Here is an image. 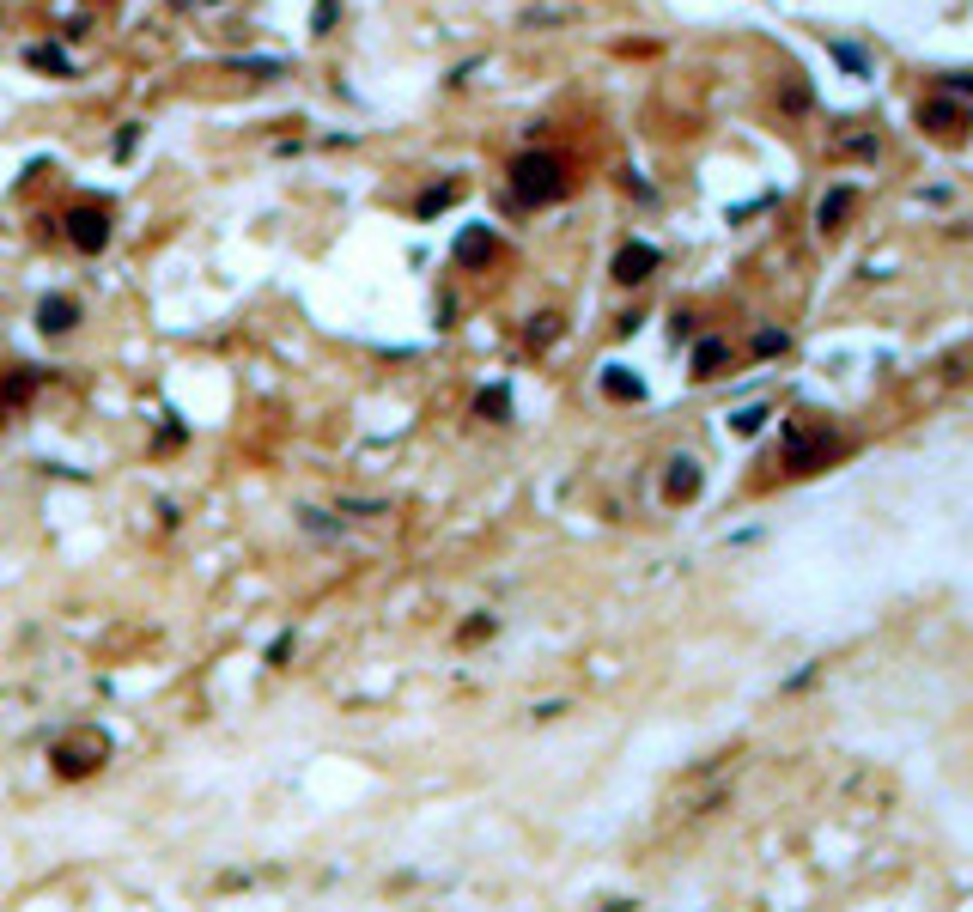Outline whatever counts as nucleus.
Segmentation results:
<instances>
[{"mask_svg":"<svg viewBox=\"0 0 973 912\" xmlns=\"http://www.w3.org/2000/svg\"><path fill=\"white\" fill-rule=\"evenodd\" d=\"M511 195L523 207H554L566 195V165L554 159V152H542V146L517 152V159H511Z\"/></svg>","mask_w":973,"mask_h":912,"instance_id":"nucleus-1","label":"nucleus"},{"mask_svg":"<svg viewBox=\"0 0 973 912\" xmlns=\"http://www.w3.org/2000/svg\"><path fill=\"white\" fill-rule=\"evenodd\" d=\"M110 232H116V225H110V213L98 201H86V207L67 213V244L80 250V256H104L110 250Z\"/></svg>","mask_w":973,"mask_h":912,"instance_id":"nucleus-2","label":"nucleus"},{"mask_svg":"<svg viewBox=\"0 0 973 912\" xmlns=\"http://www.w3.org/2000/svg\"><path fill=\"white\" fill-rule=\"evenodd\" d=\"M104 754H110V736L104 730H86V736H73V742L55 748V773L61 779H86V773L104 767Z\"/></svg>","mask_w":973,"mask_h":912,"instance_id":"nucleus-3","label":"nucleus"},{"mask_svg":"<svg viewBox=\"0 0 973 912\" xmlns=\"http://www.w3.org/2000/svg\"><path fill=\"white\" fill-rule=\"evenodd\" d=\"M919 128L925 134H937V140H961L967 128H973V110L949 92V98H931V104H919Z\"/></svg>","mask_w":973,"mask_h":912,"instance_id":"nucleus-4","label":"nucleus"},{"mask_svg":"<svg viewBox=\"0 0 973 912\" xmlns=\"http://www.w3.org/2000/svg\"><path fill=\"white\" fill-rule=\"evenodd\" d=\"M657 262H663V256H657V244H621V250H615V262H609V274H615L621 286H639V280H651V274H657Z\"/></svg>","mask_w":973,"mask_h":912,"instance_id":"nucleus-5","label":"nucleus"},{"mask_svg":"<svg viewBox=\"0 0 973 912\" xmlns=\"http://www.w3.org/2000/svg\"><path fill=\"white\" fill-rule=\"evenodd\" d=\"M73 323H80V298H67V292H43L37 298V329L43 335H67Z\"/></svg>","mask_w":973,"mask_h":912,"instance_id":"nucleus-6","label":"nucleus"},{"mask_svg":"<svg viewBox=\"0 0 973 912\" xmlns=\"http://www.w3.org/2000/svg\"><path fill=\"white\" fill-rule=\"evenodd\" d=\"M700 463L694 456H676V463H669V475H663V499H676V505H688V499H700Z\"/></svg>","mask_w":973,"mask_h":912,"instance_id":"nucleus-7","label":"nucleus"},{"mask_svg":"<svg viewBox=\"0 0 973 912\" xmlns=\"http://www.w3.org/2000/svg\"><path fill=\"white\" fill-rule=\"evenodd\" d=\"M499 256V238L487 232V225H469V232H457V262L463 268H487Z\"/></svg>","mask_w":973,"mask_h":912,"instance_id":"nucleus-8","label":"nucleus"},{"mask_svg":"<svg viewBox=\"0 0 973 912\" xmlns=\"http://www.w3.org/2000/svg\"><path fill=\"white\" fill-rule=\"evenodd\" d=\"M852 207H858V189H828V195H821V207H815V225H821V232H840Z\"/></svg>","mask_w":973,"mask_h":912,"instance_id":"nucleus-9","label":"nucleus"},{"mask_svg":"<svg viewBox=\"0 0 973 912\" xmlns=\"http://www.w3.org/2000/svg\"><path fill=\"white\" fill-rule=\"evenodd\" d=\"M603 390H609L615 402H645V384H639L627 365H603Z\"/></svg>","mask_w":973,"mask_h":912,"instance_id":"nucleus-10","label":"nucleus"},{"mask_svg":"<svg viewBox=\"0 0 973 912\" xmlns=\"http://www.w3.org/2000/svg\"><path fill=\"white\" fill-rule=\"evenodd\" d=\"M25 67H43V73H55V80H67V73H73L67 49H55V43H31L25 49Z\"/></svg>","mask_w":973,"mask_h":912,"instance_id":"nucleus-11","label":"nucleus"},{"mask_svg":"<svg viewBox=\"0 0 973 912\" xmlns=\"http://www.w3.org/2000/svg\"><path fill=\"white\" fill-rule=\"evenodd\" d=\"M475 414L493 420V426H505V420H511V390H505V384H487V390L475 396Z\"/></svg>","mask_w":973,"mask_h":912,"instance_id":"nucleus-12","label":"nucleus"},{"mask_svg":"<svg viewBox=\"0 0 973 912\" xmlns=\"http://www.w3.org/2000/svg\"><path fill=\"white\" fill-rule=\"evenodd\" d=\"M724 359H730V347H724L718 335H712V341H700V347H694V377H718V371H724Z\"/></svg>","mask_w":973,"mask_h":912,"instance_id":"nucleus-13","label":"nucleus"},{"mask_svg":"<svg viewBox=\"0 0 973 912\" xmlns=\"http://www.w3.org/2000/svg\"><path fill=\"white\" fill-rule=\"evenodd\" d=\"M451 201H457V183H432V189L420 195V207H414V213H420V219H432V213H444Z\"/></svg>","mask_w":973,"mask_h":912,"instance_id":"nucleus-14","label":"nucleus"},{"mask_svg":"<svg viewBox=\"0 0 973 912\" xmlns=\"http://www.w3.org/2000/svg\"><path fill=\"white\" fill-rule=\"evenodd\" d=\"M298 523H305V536H323V542H335V536H341V523H335V517H323L317 505H305V511H298Z\"/></svg>","mask_w":973,"mask_h":912,"instance_id":"nucleus-15","label":"nucleus"},{"mask_svg":"<svg viewBox=\"0 0 973 912\" xmlns=\"http://www.w3.org/2000/svg\"><path fill=\"white\" fill-rule=\"evenodd\" d=\"M761 426H767V408H742V414H730V432H736V438H755Z\"/></svg>","mask_w":973,"mask_h":912,"instance_id":"nucleus-16","label":"nucleus"},{"mask_svg":"<svg viewBox=\"0 0 973 912\" xmlns=\"http://www.w3.org/2000/svg\"><path fill=\"white\" fill-rule=\"evenodd\" d=\"M134 146H140V122H122L110 140V159H134Z\"/></svg>","mask_w":973,"mask_h":912,"instance_id":"nucleus-17","label":"nucleus"},{"mask_svg":"<svg viewBox=\"0 0 973 912\" xmlns=\"http://www.w3.org/2000/svg\"><path fill=\"white\" fill-rule=\"evenodd\" d=\"M25 390H37V371H13V377H7V390H0V408H13Z\"/></svg>","mask_w":973,"mask_h":912,"instance_id":"nucleus-18","label":"nucleus"},{"mask_svg":"<svg viewBox=\"0 0 973 912\" xmlns=\"http://www.w3.org/2000/svg\"><path fill=\"white\" fill-rule=\"evenodd\" d=\"M554 335H560V317H554V311H542V317L530 323V347H548Z\"/></svg>","mask_w":973,"mask_h":912,"instance_id":"nucleus-19","label":"nucleus"},{"mask_svg":"<svg viewBox=\"0 0 973 912\" xmlns=\"http://www.w3.org/2000/svg\"><path fill=\"white\" fill-rule=\"evenodd\" d=\"M335 19H341V0H317V13H311V31L323 37V31H335Z\"/></svg>","mask_w":973,"mask_h":912,"instance_id":"nucleus-20","label":"nucleus"},{"mask_svg":"<svg viewBox=\"0 0 973 912\" xmlns=\"http://www.w3.org/2000/svg\"><path fill=\"white\" fill-rule=\"evenodd\" d=\"M785 347H791V341H785L779 329H761V335H755V353H761V359H773V353H785Z\"/></svg>","mask_w":973,"mask_h":912,"instance_id":"nucleus-21","label":"nucleus"},{"mask_svg":"<svg viewBox=\"0 0 973 912\" xmlns=\"http://www.w3.org/2000/svg\"><path fill=\"white\" fill-rule=\"evenodd\" d=\"M943 86H949L955 98H973V67H967V73H943Z\"/></svg>","mask_w":973,"mask_h":912,"instance_id":"nucleus-22","label":"nucleus"},{"mask_svg":"<svg viewBox=\"0 0 973 912\" xmlns=\"http://www.w3.org/2000/svg\"><path fill=\"white\" fill-rule=\"evenodd\" d=\"M286 657H292V633H280V639H274V645H268V663H274V669H280V663H286Z\"/></svg>","mask_w":973,"mask_h":912,"instance_id":"nucleus-23","label":"nucleus"},{"mask_svg":"<svg viewBox=\"0 0 973 912\" xmlns=\"http://www.w3.org/2000/svg\"><path fill=\"white\" fill-rule=\"evenodd\" d=\"M171 7H189V0H171Z\"/></svg>","mask_w":973,"mask_h":912,"instance_id":"nucleus-24","label":"nucleus"},{"mask_svg":"<svg viewBox=\"0 0 973 912\" xmlns=\"http://www.w3.org/2000/svg\"><path fill=\"white\" fill-rule=\"evenodd\" d=\"M213 7H219V0H213Z\"/></svg>","mask_w":973,"mask_h":912,"instance_id":"nucleus-25","label":"nucleus"}]
</instances>
